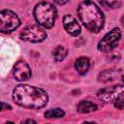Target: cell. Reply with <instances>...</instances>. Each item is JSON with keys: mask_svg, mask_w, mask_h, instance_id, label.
<instances>
[{"mask_svg": "<svg viewBox=\"0 0 124 124\" xmlns=\"http://www.w3.org/2000/svg\"><path fill=\"white\" fill-rule=\"evenodd\" d=\"M77 109L80 113H90V112H93V111L97 110V106H96V104H94L92 102L83 100V101H80L78 104Z\"/></svg>", "mask_w": 124, "mask_h": 124, "instance_id": "7c38bea8", "label": "cell"}, {"mask_svg": "<svg viewBox=\"0 0 124 124\" xmlns=\"http://www.w3.org/2000/svg\"><path fill=\"white\" fill-rule=\"evenodd\" d=\"M14 102L26 108H41L48 102L46 92L28 84H19L13 91Z\"/></svg>", "mask_w": 124, "mask_h": 124, "instance_id": "6da1fadb", "label": "cell"}, {"mask_svg": "<svg viewBox=\"0 0 124 124\" xmlns=\"http://www.w3.org/2000/svg\"><path fill=\"white\" fill-rule=\"evenodd\" d=\"M13 74L16 80L24 81V80H27L31 77V70H30L29 65L25 61L20 60L15 64Z\"/></svg>", "mask_w": 124, "mask_h": 124, "instance_id": "ba28073f", "label": "cell"}, {"mask_svg": "<svg viewBox=\"0 0 124 124\" xmlns=\"http://www.w3.org/2000/svg\"><path fill=\"white\" fill-rule=\"evenodd\" d=\"M34 17L39 25L45 28H51L57 17L56 8L48 2H40L34 8Z\"/></svg>", "mask_w": 124, "mask_h": 124, "instance_id": "3957f363", "label": "cell"}, {"mask_svg": "<svg viewBox=\"0 0 124 124\" xmlns=\"http://www.w3.org/2000/svg\"><path fill=\"white\" fill-rule=\"evenodd\" d=\"M23 123H36V121H34V120H32V119H28V120L23 121Z\"/></svg>", "mask_w": 124, "mask_h": 124, "instance_id": "d6986e66", "label": "cell"}, {"mask_svg": "<svg viewBox=\"0 0 124 124\" xmlns=\"http://www.w3.org/2000/svg\"><path fill=\"white\" fill-rule=\"evenodd\" d=\"M22 41L30 43H40L46 38V32L41 25L31 24L26 26L19 34Z\"/></svg>", "mask_w": 124, "mask_h": 124, "instance_id": "5b68a950", "label": "cell"}, {"mask_svg": "<svg viewBox=\"0 0 124 124\" xmlns=\"http://www.w3.org/2000/svg\"><path fill=\"white\" fill-rule=\"evenodd\" d=\"M63 25L65 30L72 36H78L81 28L78 20L71 15H65L63 17Z\"/></svg>", "mask_w": 124, "mask_h": 124, "instance_id": "9c48e42d", "label": "cell"}, {"mask_svg": "<svg viewBox=\"0 0 124 124\" xmlns=\"http://www.w3.org/2000/svg\"><path fill=\"white\" fill-rule=\"evenodd\" d=\"M64 115H65L64 110H62L59 108H51V109H48L45 112V116L47 118H61Z\"/></svg>", "mask_w": 124, "mask_h": 124, "instance_id": "5bb4252c", "label": "cell"}, {"mask_svg": "<svg viewBox=\"0 0 124 124\" xmlns=\"http://www.w3.org/2000/svg\"><path fill=\"white\" fill-rule=\"evenodd\" d=\"M52 54H53V58L56 62H60L62 61L66 55H67V48L63 46H57L53 51H52Z\"/></svg>", "mask_w": 124, "mask_h": 124, "instance_id": "4fadbf2b", "label": "cell"}, {"mask_svg": "<svg viewBox=\"0 0 124 124\" xmlns=\"http://www.w3.org/2000/svg\"><path fill=\"white\" fill-rule=\"evenodd\" d=\"M99 3L101 4V6L105 7V8H109V9H112V8H115L117 6V0H98Z\"/></svg>", "mask_w": 124, "mask_h": 124, "instance_id": "9a60e30c", "label": "cell"}, {"mask_svg": "<svg viewBox=\"0 0 124 124\" xmlns=\"http://www.w3.org/2000/svg\"><path fill=\"white\" fill-rule=\"evenodd\" d=\"M20 25V20L17 15L10 10L0 12V32L11 33Z\"/></svg>", "mask_w": 124, "mask_h": 124, "instance_id": "277c9868", "label": "cell"}, {"mask_svg": "<svg viewBox=\"0 0 124 124\" xmlns=\"http://www.w3.org/2000/svg\"><path fill=\"white\" fill-rule=\"evenodd\" d=\"M68 1H69V0H54V2H55L56 4H58V5H64V4H66Z\"/></svg>", "mask_w": 124, "mask_h": 124, "instance_id": "ac0fdd59", "label": "cell"}, {"mask_svg": "<svg viewBox=\"0 0 124 124\" xmlns=\"http://www.w3.org/2000/svg\"><path fill=\"white\" fill-rule=\"evenodd\" d=\"M121 39V30L118 27L111 29L107 33L98 44V49L103 52H108L115 48Z\"/></svg>", "mask_w": 124, "mask_h": 124, "instance_id": "8992f818", "label": "cell"}, {"mask_svg": "<svg viewBox=\"0 0 124 124\" xmlns=\"http://www.w3.org/2000/svg\"><path fill=\"white\" fill-rule=\"evenodd\" d=\"M118 77L122 78V70H105L100 73L98 79L102 82H108L118 78Z\"/></svg>", "mask_w": 124, "mask_h": 124, "instance_id": "30bf717a", "label": "cell"}, {"mask_svg": "<svg viewBox=\"0 0 124 124\" xmlns=\"http://www.w3.org/2000/svg\"><path fill=\"white\" fill-rule=\"evenodd\" d=\"M124 97H123V94H121L115 101H114V107L115 108H119V109H122L123 108V105H124Z\"/></svg>", "mask_w": 124, "mask_h": 124, "instance_id": "2e32d148", "label": "cell"}, {"mask_svg": "<svg viewBox=\"0 0 124 124\" xmlns=\"http://www.w3.org/2000/svg\"><path fill=\"white\" fill-rule=\"evenodd\" d=\"M77 13L81 23L91 32L98 33L104 26L105 17L101 9L91 0L79 3Z\"/></svg>", "mask_w": 124, "mask_h": 124, "instance_id": "7a4b0ae2", "label": "cell"}, {"mask_svg": "<svg viewBox=\"0 0 124 124\" xmlns=\"http://www.w3.org/2000/svg\"><path fill=\"white\" fill-rule=\"evenodd\" d=\"M6 109H11V106L8 105V104H6V103L0 102V111L6 110Z\"/></svg>", "mask_w": 124, "mask_h": 124, "instance_id": "e0dca14e", "label": "cell"}, {"mask_svg": "<svg viewBox=\"0 0 124 124\" xmlns=\"http://www.w3.org/2000/svg\"><path fill=\"white\" fill-rule=\"evenodd\" d=\"M89 66H90L89 59L87 57H84V56L78 57L75 62V68L79 75L86 74L88 69H89Z\"/></svg>", "mask_w": 124, "mask_h": 124, "instance_id": "8fae6325", "label": "cell"}, {"mask_svg": "<svg viewBox=\"0 0 124 124\" xmlns=\"http://www.w3.org/2000/svg\"><path fill=\"white\" fill-rule=\"evenodd\" d=\"M124 92L122 84L112 85L109 87L103 88L98 91V97L106 103H114V101Z\"/></svg>", "mask_w": 124, "mask_h": 124, "instance_id": "52a82bcc", "label": "cell"}]
</instances>
